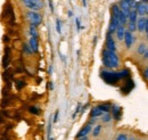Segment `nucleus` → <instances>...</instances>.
Wrapping results in <instances>:
<instances>
[{
  "mask_svg": "<svg viewBox=\"0 0 148 140\" xmlns=\"http://www.w3.org/2000/svg\"><path fill=\"white\" fill-rule=\"evenodd\" d=\"M101 60L106 69H116L120 65V58L116 55V51H111L108 49L103 51Z\"/></svg>",
  "mask_w": 148,
  "mask_h": 140,
  "instance_id": "obj_1",
  "label": "nucleus"
},
{
  "mask_svg": "<svg viewBox=\"0 0 148 140\" xmlns=\"http://www.w3.org/2000/svg\"><path fill=\"white\" fill-rule=\"evenodd\" d=\"M100 76L107 84H111V86H115L121 80L119 72H113V71H101Z\"/></svg>",
  "mask_w": 148,
  "mask_h": 140,
  "instance_id": "obj_2",
  "label": "nucleus"
},
{
  "mask_svg": "<svg viewBox=\"0 0 148 140\" xmlns=\"http://www.w3.org/2000/svg\"><path fill=\"white\" fill-rule=\"evenodd\" d=\"M26 18H27V21L31 23V25H40L41 23H42V17H41V15L38 13V12H33V10H30V12H27L26 13Z\"/></svg>",
  "mask_w": 148,
  "mask_h": 140,
  "instance_id": "obj_3",
  "label": "nucleus"
},
{
  "mask_svg": "<svg viewBox=\"0 0 148 140\" xmlns=\"http://www.w3.org/2000/svg\"><path fill=\"white\" fill-rule=\"evenodd\" d=\"M26 8H29L30 10L38 12L41 7H42V1L41 0H21Z\"/></svg>",
  "mask_w": 148,
  "mask_h": 140,
  "instance_id": "obj_4",
  "label": "nucleus"
},
{
  "mask_svg": "<svg viewBox=\"0 0 148 140\" xmlns=\"http://www.w3.org/2000/svg\"><path fill=\"white\" fill-rule=\"evenodd\" d=\"M134 9L137 10L138 15H140V16H145L146 14H148V5L146 2H143V1L138 2Z\"/></svg>",
  "mask_w": 148,
  "mask_h": 140,
  "instance_id": "obj_5",
  "label": "nucleus"
},
{
  "mask_svg": "<svg viewBox=\"0 0 148 140\" xmlns=\"http://www.w3.org/2000/svg\"><path fill=\"white\" fill-rule=\"evenodd\" d=\"M124 43H125V47L130 49L133 43H134V36L132 34L131 31H125V34H124Z\"/></svg>",
  "mask_w": 148,
  "mask_h": 140,
  "instance_id": "obj_6",
  "label": "nucleus"
},
{
  "mask_svg": "<svg viewBox=\"0 0 148 140\" xmlns=\"http://www.w3.org/2000/svg\"><path fill=\"white\" fill-rule=\"evenodd\" d=\"M106 49H108L111 51H116L115 41L113 40L111 33H107V35H106Z\"/></svg>",
  "mask_w": 148,
  "mask_h": 140,
  "instance_id": "obj_7",
  "label": "nucleus"
},
{
  "mask_svg": "<svg viewBox=\"0 0 148 140\" xmlns=\"http://www.w3.org/2000/svg\"><path fill=\"white\" fill-rule=\"evenodd\" d=\"M90 131H91V125H90V124L84 125V126L76 133V138H77V139H80V138H84V137H87V136L89 135Z\"/></svg>",
  "mask_w": 148,
  "mask_h": 140,
  "instance_id": "obj_8",
  "label": "nucleus"
},
{
  "mask_svg": "<svg viewBox=\"0 0 148 140\" xmlns=\"http://www.w3.org/2000/svg\"><path fill=\"white\" fill-rule=\"evenodd\" d=\"M146 26H147V18L144 17V16L138 18V21H137V30L139 32H144L146 30Z\"/></svg>",
  "mask_w": 148,
  "mask_h": 140,
  "instance_id": "obj_9",
  "label": "nucleus"
},
{
  "mask_svg": "<svg viewBox=\"0 0 148 140\" xmlns=\"http://www.w3.org/2000/svg\"><path fill=\"white\" fill-rule=\"evenodd\" d=\"M120 8H121V10L125 14V16L129 18V14H130V12H131V9H132L129 3H128L125 0H121V2H120Z\"/></svg>",
  "mask_w": 148,
  "mask_h": 140,
  "instance_id": "obj_10",
  "label": "nucleus"
},
{
  "mask_svg": "<svg viewBox=\"0 0 148 140\" xmlns=\"http://www.w3.org/2000/svg\"><path fill=\"white\" fill-rule=\"evenodd\" d=\"M29 46L31 47V49H32L33 53H38L39 51V41H38L37 38L31 36L30 40H29Z\"/></svg>",
  "mask_w": 148,
  "mask_h": 140,
  "instance_id": "obj_11",
  "label": "nucleus"
},
{
  "mask_svg": "<svg viewBox=\"0 0 148 140\" xmlns=\"http://www.w3.org/2000/svg\"><path fill=\"white\" fill-rule=\"evenodd\" d=\"M9 62H10V49L8 47H6V49H5V56L2 58V66L3 67H7L9 65Z\"/></svg>",
  "mask_w": 148,
  "mask_h": 140,
  "instance_id": "obj_12",
  "label": "nucleus"
},
{
  "mask_svg": "<svg viewBox=\"0 0 148 140\" xmlns=\"http://www.w3.org/2000/svg\"><path fill=\"white\" fill-rule=\"evenodd\" d=\"M133 87H134V83H133V81L129 79V80L125 82V86L121 88V92H122V93H129L130 91L133 89Z\"/></svg>",
  "mask_w": 148,
  "mask_h": 140,
  "instance_id": "obj_13",
  "label": "nucleus"
},
{
  "mask_svg": "<svg viewBox=\"0 0 148 140\" xmlns=\"http://www.w3.org/2000/svg\"><path fill=\"white\" fill-rule=\"evenodd\" d=\"M112 114H113V117L115 120H121V116H122V108L119 107V106H113L112 108Z\"/></svg>",
  "mask_w": 148,
  "mask_h": 140,
  "instance_id": "obj_14",
  "label": "nucleus"
},
{
  "mask_svg": "<svg viewBox=\"0 0 148 140\" xmlns=\"http://www.w3.org/2000/svg\"><path fill=\"white\" fill-rule=\"evenodd\" d=\"M124 34H125V27H124V25L120 24L117 26V29H116V36H117L119 40H123L124 39Z\"/></svg>",
  "mask_w": 148,
  "mask_h": 140,
  "instance_id": "obj_15",
  "label": "nucleus"
},
{
  "mask_svg": "<svg viewBox=\"0 0 148 140\" xmlns=\"http://www.w3.org/2000/svg\"><path fill=\"white\" fill-rule=\"evenodd\" d=\"M103 113H104V112H101V110L99 109V107L96 106V107H93L92 109H91V112H90V116H91L92 119L93 117H98V116H101Z\"/></svg>",
  "mask_w": 148,
  "mask_h": 140,
  "instance_id": "obj_16",
  "label": "nucleus"
},
{
  "mask_svg": "<svg viewBox=\"0 0 148 140\" xmlns=\"http://www.w3.org/2000/svg\"><path fill=\"white\" fill-rule=\"evenodd\" d=\"M137 15H138L137 10H136L134 8H132V9H131V12H130V14H129V21H130V22L137 23V21H138V18H137Z\"/></svg>",
  "mask_w": 148,
  "mask_h": 140,
  "instance_id": "obj_17",
  "label": "nucleus"
},
{
  "mask_svg": "<svg viewBox=\"0 0 148 140\" xmlns=\"http://www.w3.org/2000/svg\"><path fill=\"white\" fill-rule=\"evenodd\" d=\"M30 34L33 38H39V33H38V29L36 25H30Z\"/></svg>",
  "mask_w": 148,
  "mask_h": 140,
  "instance_id": "obj_18",
  "label": "nucleus"
},
{
  "mask_svg": "<svg viewBox=\"0 0 148 140\" xmlns=\"http://www.w3.org/2000/svg\"><path fill=\"white\" fill-rule=\"evenodd\" d=\"M29 112L31 114H33V115H39L41 113V109L39 107H37V106H30L29 107Z\"/></svg>",
  "mask_w": 148,
  "mask_h": 140,
  "instance_id": "obj_19",
  "label": "nucleus"
},
{
  "mask_svg": "<svg viewBox=\"0 0 148 140\" xmlns=\"http://www.w3.org/2000/svg\"><path fill=\"white\" fill-rule=\"evenodd\" d=\"M15 86H16L17 90H21V89H23V88L26 86V82L24 80H16L15 81Z\"/></svg>",
  "mask_w": 148,
  "mask_h": 140,
  "instance_id": "obj_20",
  "label": "nucleus"
},
{
  "mask_svg": "<svg viewBox=\"0 0 148 140\" xmlns=\"http://www.w3.org/2000/svg\"><path fill=\"white\" fill-rule=\"evenodd\" d=\"M99 107V109L101 110V112H104V113H108L110 110H111V106L108 105V104H101V105H98Z\"/></svg>",
  "mask_w": 148,
  "mask_h": 140,
  "instance_id": "obj_21",
  "label": "nucleus"
},
{
  "mask_svg": "<svg viewBox=\"0 0 148 140\" xmlns=\"http://www.w3.org/2000/svg\"><path fill=\"white\" fill-rule=\"evenodd\" d=\"M119 75H120L121 79H127V78L130 75V71L127 70V69H125V70L120 71V72H119Z\"/></svg>",
  "mask_w": 148,
  "mask_h": 140,
  "instance_id": "obj_22",
  "label": "nucleus"
},
{
  "mask_svg": "<svg viewBox=\"0 0 148 140\" xmlns=\"http://www.w3.org/2000/svg\"><path fill=\"white\" fill-rule=\"evenodd\" d=\"M137 53H138V55H144V54L146 53V45L141 43V45L138 47V50H137Z\"/></svg>",
  "mask_w": 148,
  "mask_h": 140,
  "instance_id": "obj_23",
  "label": "nucleus"
},
{
  "mask_svg": "<svg viewBox=\"0 0 148 140\" xmlns=\"http://www.w3.org/2000/svg\"><path fill=\"white\" fill-rule=\"evenodd\" d=\"M100 131H101V125H96L95 129H93V131H92L93 137H97V136L100 133Z\"/></svg>",
  "mask_w": 148,
  "mask_h": 140,
  "instance_id": "obj_24",
  "label": "nucleus"
},
{
  "mask_svg": "<svg viewBox=\"0 0 148 140\" xmlns=\"http://www.w3.org/2000/svg\"><path fill=\"white\" fill-rule=\"evenodd\" d=\"M128 26H129V31H131V32L137 31V23H133V22H130L129 21Z\"/></svg>",
  "mask_w": 148,
  "mask_h": 140,
  "instance_id": "obj_25",
  "label": "nucleus"
},
{
  "mask_svg": "<svg viewBox=\"0 0 148 140\" xmlns=\"http://www.w3.org/2000/svg\"><path fill=\"white\" fill-rule=\"evenodd\" d=\"M23 50L25 51L26 55H31V54L33 53V51H32V49H31V47H30L29 45H24V46H23Z\"/></svg>",
  "mask_w": 148,
  "mask_h": 140,
  "instance_id": "obj_26",
  "label": "nucleus"
},
{
  "mask_svg": "<svg viewBox=\"0 0 148 140\" xmlns=\"http://www.w3.org/2000/svg\"><path fill=\"white\" fill-rule=\"evenodd\" d=\"M101 120H103V122H110L112 120V117L108 113H106L105 115H103V119H101Z\"/></svg>",
  "mask_w": 148,
  "mask_h": 140,
  "instance_id": "obj_27",
  "label": "nucleus"
},
{
  "mask_svg": "<svg viewBox=\"0 0 148 140\" xmlns=\"http://www.w3.org/2000/svg\"><path fill=\"white\" fill-rule=\"evenodd\" d=\"M56 30H57L58 33H62V27H60V21L59 19L56 21Z\"/></svg>",
  "mask_w": 148,
  "mask_h": 140,
  "instance_id": "obj_28",
  "label": "nucleus"
},
{
  "mask_svg": "<svg viewBox=\"0 0 148 140\" xmlns=\"http://www.w3.org/2000/svg\"><path fill=\"white\" fill-rule=\"evenodd\" d=\"M116 140H128V136H127V135H124V133H121V135H119V136H117Z\"/></svg>",
  "mask_w": 148,
  "mask_h": 140,
  "instance_id": "obj_29",
  "label": "nucleus"
},
{
  "mask_svg": "<svg viewBox=\"0 0 148 140\" xmlns=\"http://www.w3.org/2000/svg\"><path fill=\"white\" fill-rule=\"evenodd\" d=\"M128 3H129L130 6H131V8H136V6H137V3H136V0H125Z\"/></svg>",
  "mask_w": 148,
  "mask_h": 140,
  "instance_id": "obj_30",
  "label": "nucleus"
},
{
  "mask_svg": "<svg viewBox=\"0 0 148 140\" xmlns=\"http://www.w3.org/2000/svg\"><path fill=\"white\" fill-rule=\"evenodd\" d=\"M75 23H76V26H77V31H80V30H81V25H80V19H79V18H76V19H75Z\"/></svg>",
  "mask_w": 148,
  "mask_h": 140,
  "instance_id": "obj_31",
  "label": "nucleus"
},
{
  "mask_svg": "<svg viewBox=\"0 0 148 140\" xmlns=\"http://www.w3.org/2000/svg\"><path fill=\"white\" fill-rule=\"evenodd\" d=\"M48 2H49V7H50V10H51V13L54 12V5H53V1L51 0H48Z\"/></svg>",
  "mask_w": 148,
  "mask_h": 140,
  "instance_id": "obj_32",
  "label": "nucleus"
},
{
  "mask_svg": "<svg viewBox=\"0 0 148 140\" xmlns=\"http://www.w3.org/2000/svg\"><path fill=\"white\" fill-rule=\"evenodd\" d=\"M58 114H59V112H58V110H56L55 115H54V122H57V120H58Z\"/></svg>",
  "mask_w": 148,
  "mask_h": 140,
  "instance_id": "obj_33",
  "label": "nucleus"
},
{
  "mask_svg": "<svg viewBox=\"0 0 148 140\" xmlns=\"http://www.w3.org/2000/svg\"><path fill=\"white\" fill-rule=\"evenodd\" d=\"M144 76H145V78H148V67L144 71Z\"/></svg>",
  "mask_w": 148,
  "mask_h": 140,
  "instance_id": "obj_34",
  "label": "nucleus"
},
{
  "mask_svg": "<svg viewBox=\"0 0 148 140\" xmlns=\"http://www.w3.org/2000/svg\"><path fill=\"white\" fill-rule=\"evenodd\" d=\"M3 40H5L6 42H8V41H9V38H8V35H5V38H3Z\"/></svg>",
  "mask_w": 148,
  "mask_h": 140,
  "instance_id": "obj_35",
  "label": "nucleus"
},
{
  "mask_svg": "<svg viewBox=\"0 0 148 140\" xmlns=\"http://www.w3.org/2000/svg\"><path fill=\"white\" fill-rule=\"evenodd\" d=\"M144 58H145V59H148V51H146V53L144 54Z\"/></svg>",
  "mask_w": 148,
  "mask_h": 140,
  "instance_id": "obj_36",
  "label": "nucleus"
},
{
  "mask_svg": "<svg viewBox=\"0 0 148 140\" xmlns=\"http://www.w3.org/2000/svg\"><path fill=\"white\" fill-rule=\"evenodd\" d=\"M3 122H5V120H2V117L0 116V123H3Z\"/></svg>",
  "mask_w": 148,
  "mask_h": 140,
  "instance_id": "obj_37",
  "label": "nucleus"
},
{
  "mask_svg": "<svg viewBox=\"0 0 148 140\" xmlns=\"http://www.w3.org/2000/svg\"><path fill=\"white\" fill-rule=\"evenodd\" d=\"M146 32H148V18H147V26H146V30H145Z\"/></svg>",
  "mask_w": 148,
  "mask_h": 140,
  "instance_id": "obj_38",
  "label": "nucleus"
},
{
  "mask_svg": "<svg viewBox=\"0 0 148 140\" xmlns=\"http://www.w3.org/2000/svg\"><path fill=\"white\" fill-rule=\"evenodd\" d=\"M77 140H88V139H87V137H84V138H80V139H77Z\"/></svg>",
  "mask_w": 148,
  "mask_h": 140,
  "instance_id": "obj_39",
  "label": "nucleus"
},
{
  "mask_svg": "<svg viewBox=\"0 0 148 140\" xmlns=\"http://www.w3.org/2000/svg\"><path fill=\"white\" fill-rule=\"evenodd\" d=\"M83 6H87V1L86 0H83Z\"/></svg>",
  "mask_w": 148,
  "mask_h": 140,
  "instance_id": "obj_40",
  "label": "nucleus"
},
{
  "mask_svg": "<svg viewBox=\"0 0 148 140\" xmlns=\"http://www.w3.org/2000/svg\"><path fill=\"white\" fill-rule=\"evenodd\" d=\"M143 2H146V3H148V0H141Z\"/></svg>",
  "mask_w": 148,
  "mask_h": 140,
  "instance_id": "obj_41",
  "label": "nucleus"
},
{
  "mask_svg": "<svg viewBox=\"0 0 148 140\" xmlns=\"http://www.w3.org/2000/svg\"><path fill=\"white\" fill-rule=\"evenodd\" d=\"M147 39H148V32H147Z\"/></svg>",
  "mask_w": 148,
  "mask_h": 140,
  "instance_id": "obj_42",
  "label": "nucleus"
}]
</instances>
